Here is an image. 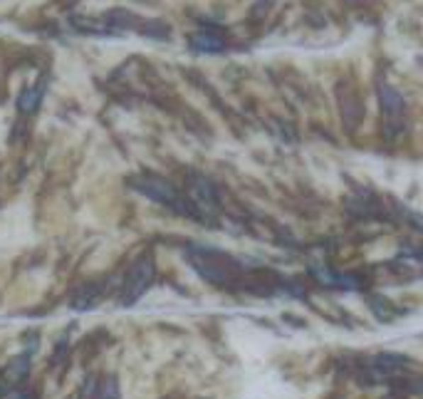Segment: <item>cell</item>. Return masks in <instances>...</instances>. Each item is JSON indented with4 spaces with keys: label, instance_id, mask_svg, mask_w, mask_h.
<instances>
[{
    "label": "cell",
    "instance_id": "4",
    "mask_svg": "<svg viewBox=\"0 0 423 399\" xmlns=\"http://www.w3.org/2000/svg\"><path fill=\"white\" fill-rule=\"evenodd\" d=\"M5 136V117H3V112H0V139Z\"/></svg>",
    "mask_w": 423,
    "mask_h": 399
},
{
    "label": "cell",
    "instance_id": "2",
    "mask_svg": "<svg viewBox=\"0 0 423 399\" xmlns=\"http://www.w3.org/2000/svg\"><path fill=\"white\" fill-rule=\"evenodd\" d=\"M379 97H381V109H384V114L389 117V124L401 122V119H404V112H406V102L399 94V89H394L391 84H381Z\"/></svg>",
    "mask_w": 423,
    "mask_h": 399
},
{
    "label": "cell",
    "instance_id": "3",
    "mask_svg": "<svg viewBox=\"0 0 423 399\" xmlns=\"http://www.w3.org/2000/svg\"><path fill=\"white\" fill-rule=\"evenodd\" d=\"M201 43H198V48H203V50H220L223 45L220 43H210V38H198Z\"/></svg>",
    "mask_w": 423,
    "mask_h": 399
},
{
    "label": "cell",
    "instance_id": "1",
    "mask_svg": "<svg viewBox=\"0 0 423 399\" xmlns=\"http://www.w3.org/2000/svg\"><path fill=\"white\" fill-rule=\"evenodd\" d=\"M33 236L28 204H15L0 214V248H15Z\"/></svg>",
    "mask_w": 423,
    "mask_h": 399
}]
</instances>
